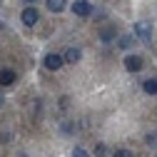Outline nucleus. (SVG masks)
<instances>
[{"label": "nucleus", "mask_w": 157, "mask_h": 157, "mask_svg": "<svg viewBox=\"0 0 157 157\" xmlns=\"http://www.w3.org/2000/svg\"><path fill=\"white\" fill-rule=\"evenodd\" d=\"M3 102H5V100H3V95H0V107H3Z\"/></svg>", "instance_id": "15"}, {"label": "nucleus", "mask_w": 157, "mask_h": 157, "mask_svg": "<svg viewBox=\"0 0 157 157\" xmlns=\"http://www.w3.org/2000/svg\"><path fill=\"white\" fill-rule=\"evenodd\" d=\"M0 30H3V23H0Z\"/></svg>", "instance_id": "16"}, {"label": "nucleus", "mask_w": 157, "mask_h": 157, "mask_svg": "<svg viewBox=\"0 0 157 157\" xmlns=\"http://www.w3.org/2000/svg\"><path fill=\"white\" fill-rule=\"evenodd\" d=\"M45 67L48 70H60L63 67V55H55V52H50V55H45Z\"/></svg>", "instance_id": "3"}, {"label": "nucleus", "mask_w": 157, "mask_h": 157, "mask_svg": "<svg viewBox=\"0 0 157 157\" xmlns=\"http://www.w3.org/2000/svg\"><path fill=\"white\" fill-rule=\"evenodd\" d=\"M25 3H33V0H25Z\"/></svg>", "instance_id": "17"}, {"label": "nucleus", "mask_w": 157, "mask_h": 157, "mask_svg": "<svg viewBox=\"0 0 157 157\" xmlns=\"http://www.w3.org/2000/svg\"><path fill=\"white\" fill-rule=\"evenodd\" d=\"M72 157H87V152H85L82 147H75V150H72Z\"/></svg>", "instance_id": "13"}, {"label": "nucleus", "mask_w": 157, "mask_h": 157, "mask_svg": "<svg viewBox=\"0 0 157 157\" xmlns=\"http://www.w3.org/2000/svg\"><path fill=\"white\" fill-rule=\"evenodd\" d=\"M13 82H15V72L13 70H0V85L5 87V85H13Z\"/></svg>", "instance_id": "8"}, {"label": "nucleus", "mask_w": 157, "mask_h": 157, "mask_svg": "<svg viewBox=\"0 0 157 157\" xmlns=\"http://www.w3.org/2000/svg\"><path fill=\"white\" fill-rule=\"evenodd\" d=\"M77 60H80V50L77 48H67L65 55H63V63H77Z\"/></svg>", "instance_id": "7"}, {"label": "nucleus", "mask_w": 157, "mask_h": 157, "mask_svg": "<svg viewBox=\"0 0 157 157\" xmlns=\"http://www.w3.org/2000/svg\"><path fill=\"white\" fill-rule=\"evenodd\" d=\"M20 20H23V25H28V28L35 25V23H37V10H35V8H25L23 15H20Z\"/></svg>", "instance_id": "5"}, {"label": "nucleus", "mask_w": 157, "mask_h": 157, "mask_svg": "<svg viewBox=\"0 0 157 157\" xmlns=\"http://www.w3.org/2000/svg\"><path fill=\"white\" fill-rule=\"evenodd\" d=\"M115 37H117V33H115V28H112V25L100 28V40H102V43H110V40H115Z\"/></svg>", "instance_id": "6"}, {"label": "nucleus", "mask_w": 157, "mask_h": 157, "mask_svg": "<svg viewBox=\"0 0 157 157\" xmlns=\"http://www.w3.org/2000/svg\"><path fill=\"white\" fill-rule=\"evenodd\" d=\"M125 67H127L130 72H140V70H142V57H140V55H127V57H125Z\"/></svg>", "instance_id": "2"}, {"label": "nucleus", "mask_w": 157, "mask_h": 157, "mask_svg": "<svg viewBox=\"0 0 157 157\" xmlns=\"http://www.w3.org/2000/svg\"><path fill=\"white\" fill-rule=\"evenodd\" d=\"M48 8L52 13H63L65 10V0H48Z\"/></svg>", "instance_id": "9"}, {"label": "nucleus", "mask_w": 157, "mask_h": 157, "mask_svg": "<svg viewBox=\"0 0 157 157\" xmlns=\"http://www.w3.org/2000/svg\"><path fill=\"white\" fill-rule=\"evenodd\" d=\"M95 155H97V157H105V155H107V147H105L102 142H100V145H95Z\"/></svg>", "instance_id": "12"}, {"label": "nucleus", "mask_w": 157, "mask_h": 157, "mask_svg": "<svg viewBox=\"0 0 157 157\" xmlns=\"http://www.w3.org/2000/svg\"><path fill=\"white\" fill-rule=\"evenodd\" d=\"M72 13H75V15H80V17L92 15V5L87 3V0H77V3L72 5Z\"/></svg>", "instance_id": "4"}, {"label": "nucleus", "mask_w": 157, "mask_h": 157, "mask_svg": "<svg viewBox=\"0 0 157 157\" xmlns=\"http://www.w3.org/2000/svg\"><path fill=\"white\" fill-rule=\"evenodd\" d=\"M115 157H132V152H127V150H117Z\"/></svg>", "instance_id": "14"}, {"label": "nucleus", "mask_w": 157, "mask_h": 157, "mask_svg": "<svg viewBox=\"0 0 157 157\" xmlns=\"http://www.w3.org/2000/svg\"><path fill=\"white\" fill-rule=\"evenodd\" d=\"M142 90H145L147 95H157V80H145Z\"/></svg>", "instance_id": "11"}, {"label": "nucleus", "mask_w": 157, "mask_h": 157, "mask_svg": "<svg viewBox=\"0 0 157 157\" xmlns=\"http://www.w3.org/2000/svg\"><path fill=\"white\" fill-rule=\"evenodd\" d=\"M135 37H137V40H142L145 45H150L152 43V25L150 23H137L135 25Z\"/></svg>", "instance_id": "1"}, {"label": "nucleus", "mask_w": 157, "mask_h": 157, "mask_svg": "<svg viewBox=\"0 0 157 157\" xmlns=\"http://www.w3.org/2000/svg\"><path fill=\"white\" fill-rule=\"evenodd\" d=\"M135 40H137L135 35H122V37H120V48H122V50H127V48H132V45H135Z\"/></svg>", "instance_id": "10"}]
</instances>
